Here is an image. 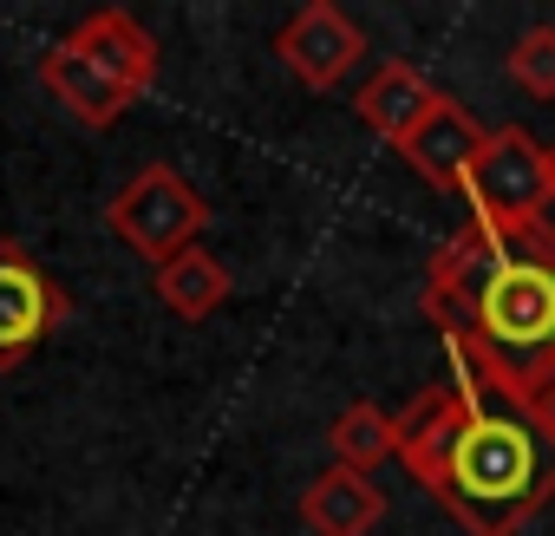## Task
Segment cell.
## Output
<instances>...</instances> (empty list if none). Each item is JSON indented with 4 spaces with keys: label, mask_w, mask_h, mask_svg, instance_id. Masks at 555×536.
Instances as JSON below:
<instances>
[{
    "label": "cell",
    "mask_w": 555,
    "mask_h": 536,
    "mask_svg": "<svg viewBox=\"0 0 555 536\" xmlns=\"http://www.w3.org/2000/svg\"><path fill=\"white\" fill-rule=\"evenodd\" d=\"M425 315L457 380L535 406L555 380V222L470 216L425 268Z\"/></svg>",
    "instance_id": "obj_1"
},
{
    "label": "cell",
    "mask_w": 555,
    "mask_h": 536,
    "mask_svg": "<svg viewBox=\"0 0 555 536\" xmlns=\"http://www.w3.org/2000/svg\"><path fill=\"white\" fill-rule=\"evenodd\" d=\"M392 425L399 464L464 536H522V523L555 503V438L516 399L451 373L412 393Z\"/></svg>",
    "instance_id": "obj_2"
},
{
    "label": "cell",
    "mask_w": 555,
    "mask_h": 536,
    "mask_svg": "<svg viewBox=\"0 0 555 536\" xmlns=\"http://www.w3.org/2000/svg\"><path fill=\"white\" fill-rule=\"evenodd\" d=\"M105 229H112L131 255H144V261L164 268L170 255L196 248V235L209 229V203H203V190H196L183 170L144 164V170H131V183L112 196Z\"/></svg>",
    "instance_id": "obj_3"
},
{
    "label": "cell",
    "mask_w": 555,
    "mask_h": 536,
    "mask_svg": "<svg viewBox=\"0 0 555 536\" xmlns=\"http://www.w3.org/2000/svg\"><path fill=\"white\" fill-rule=\"evenodd\" d=\"M66 315H73V302L34 261V248L14 242V235H0V373L27 367L66 328Z\"/></svg>",
    "instance_id": "obj_4"
},
{
    "label": "cell",
    "mask_w": 555,
    "mask_h": 536,
    "mask_svg": "<svg viewBox=\"0 0 555 536\" xmlns=\"http://www.w3.org/2000/svg\"><path fill=\"white\" fill-rule=\"evenodd\" d=\"M464 203H470V216H490V222L548 216V151L522 125H496L483 138V157L470 164Z\"/></svg>",
    "instance_id": "obj_5"
},
{
    "label": "cell",
    "mask_w": 555,
    "mask_h": 536,
    "mask_svg": "<svg viewBox=\"0 0 555 536\" xmlns=\"http://www.w3.org/2000/svg\"><path fill=\"white\" fill-rule=\"evenodd\" d=\"M274 53H282V66L308 92H334L366 60V34H360V21L347 8H334V0H308V8H295L288 27L274 34Z\"/></svg>",
    "instance_id": "obj_6"
},
{
    "label": "cell",
    "mask_w": 555,
    "mask_h": 536,
    "mask_svg": "<svg viewBox=\"0 0 555 536\" xmlns=\"http://www.w3.org/2000/svg\"><path fill=\"white\" fill-rule=\"evenodd\" d=\"M483 138H490V131H483V125H477V118H470V112H464L451 92H444V99H438V112H431V118H425V125H418L405 144H399V157H405V164H412V170H418L431 190H444V196H464V183H470V164L483 157Z\"/></svg>",
    "instance_id": "obj_7"
},
{
    "label": "cell",
    "mask_w": 555,
    "mask_h": 536,
    "mask_svg": "<svg viewBox=\"0 0 555 536\" xmlns=\"http://www.w3.org/2000/svg\"><path fill=\"white\" fill-rule=\"evenodd\" d=\"M105 79H118L131 99H144L151 86H157V66H164V53H157V40H151V27L144 21H131L125 8H92L73 34H66Z\"/></svg>",
    "instance_id": "obj_8"
},
{
    "label": "cell",
    "mask_w": 555,
    "mask_h": 536,
    "mask_svg": "<svg viewBox=\"0 0 555 536\" xmlns=\"http://www.w3.org/2000/svg\"><path fill=\"white\" fill-rule=\"evenodd\" d=\"M40 86H47V92L66 105V118H73V125H86V131H112V125L138 105V99H131L118 79H105V73H99L73 40H60V47H47V53H40Z\"/></svg>",
    "instance_id": "obj_9"
},
{
    "label": "cell",
    "mask_w": 555,
    "mask_h": 536,
    "mask_svg": "<svg viewBox=\"0 0 555 536\" xmlns=\"http://www.w3.org/2000/svg\"><path fill=\"white\" fill-rule=\"evenodd\" d=\"M438 86L418 73V66H405V60H386V66H373V79L353 92V112H360V125L373 131V138H386L392 151L438 112Z\"/></svg>",
    "instance_id": "obj_10"
},
{
    "label": "cell",
    "mask_w": 555,
    "mask_h": 536,
    "mask_svg": "<svg viewBox=\"0 0 555 536\" xmlns=\"http://www.w3.org/2000/svg\"><path fill=\"white\" fill-rule=\"evenodd\" d=\"M386 516V497L366 471H347V464H327L308 490H301V523L314 536H373Z\"/></svg>",
    "instance_id": "obj_11"
},
{
    "label": "cell",
    "mask_w": 555,
    "mask_h": 536,
    "mask_svg": "<svg viewBox=\"0 0 555 536\" xmlns=\"http://www.w3.org/2000/svg\"><path fill=\"white\" fill-rule=\"evenodd\" d=\"M151 289H157V302H164L177 321H209V315L229 302V268L196 242V248H183V255H170V261L157 268Z\"/></svg>",
    "instance_id": "obj_12"
},
{
    "label": "cell",
    "mask_w": 555,
    "mask_h": 536,
    "mask_svg": "<svg viewBox=\"0 0 555 536\" xmlns=\"http://www.w3.org/2000/svg\"><path fill=\"white\" fill-rule=\"evenodd\" d=\"M327 445H334V464H347V471H379L386 458H399V425H392L386 406L347 399L340 419L327 425Z\"/></svg>",
    "instance_id": "obj_13"
},
{
    "label": "cell",
    "mask_w": 555,
    "mask_h": 536,
    "mask_svg": "<svg viewBox=\"0 0 555 536\" xmlns=\"http://www.w3.org/2000/svg\"><path fill=\"white\" fill-rule=\"evenodd\" d=\"M509 79L529 92V99H555V27H522L503 53Z\"/></svg>",
    "instance_id": "obj_14"
},
{
    "label": "cell",
    "mask_w": 555,
    "mask_h": 536,
    "mask_svg": "<svg viewBox=\"0 0 555 536\" xmlns=\"http://www.w3.org/2000/svg\"><path fill=\"white\" fill-rule=\"evenodd\" d=\"M529 412H535V419H542V432H548V438H555V380H548V386H542V399H535V406H529Z\"/></svg>",
    "instance_id": "obj_15"
},
{
    "label": "cell",
    "mask_w": 555,
    "mask_h": 536,
    "mask_svg": "<svg viewBox=\"0 0 555 536\" xmlns=\"http://www.w3.org/2000/svg\"><path fill=\"white\" fill-rule=\"evenodd\" d=\"M548 203H555V144H548Z\"/></svg>",
    "instance_id": "obj_16"
}]
</instances>
